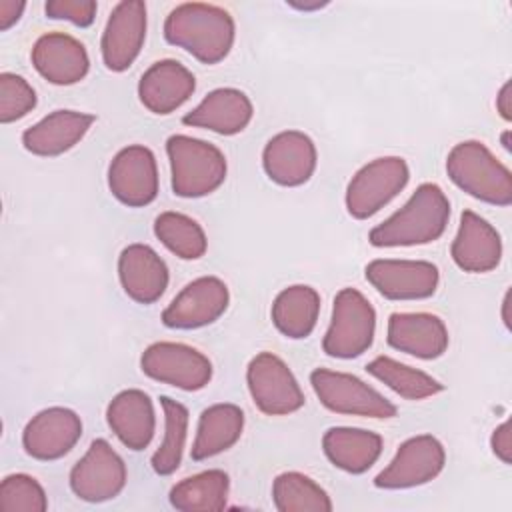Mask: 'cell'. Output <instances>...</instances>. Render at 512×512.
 <instances>
[{
  "instance_id": "8992f818",
  "label": "cell",
  "mask_w": 512,
  "mask_h": 512,
  "mask_svg": "<svg viewBox=\"0 0 512 512\" xmlns=\"http://www.w3.org/2000/svg\"><path fill=\"white\" fill-rule=\"evenodd\" d=\"M310 384L320 404L336 414L386 420L398 412L376 388L348 372L316 368L310 372Z\"/></svg>"
},
{
  "instance_id": "8d00e7d4",
  "label": "cell",
  "mask_w": 512,
  "mask_h": 512,
  "mask_svg": "<svg viewBox=\"0 0 512 512\" xmlns=\"http://www.w3.org/2000/svg\"><path fill=\"white\" fill-rule=\"evenodd\" d=\"M490 448L496 458H500L504 464L512 462V440H510V422L504 420L500 426L494 428L490 436Z\"/></svg>"
},
{
  "instance_id": "e575fe53",
  "label": "cell",
  "mask_w": 512,
  "mask_h": 512,
  "mask_svg": "<svg viewBox=\"0 0 512 512\" xmlns=\"http://www.w3.org/2000/svg\"><path fill=\"white\" fill-rule=\"evenodd\" d=\"M36 92L24 76L14 72L0 74V122L10 124L36 108Z\"/></svg>"
},
{
  "instance_id": "7a4b0ae2",
  "label": "cell",
  "mask_w": 512,
  "mask_h": 512,
  "mask_svg": "<svg viewBox=\"0 0 512 512\" xmlns=\"http://www.w3.org/2000/svg\"><path fill=\"white\" fill-rule=\"evenodd\" d=\"M448 220V196L438 184L424 182L400 210L370 230L368 242L376 248L430 244L446 232Z\"/></svg>"
},
{
  "instance_id": "cb8c5ba5",
  "label": "cell",
  "mask_w": 512,
  "mask_h": 512,
  "mask_svg": "<svg viewBox=\"0 0 512 512\" xmlns=\"http://www.w3.org/2000/svg\"><path fill=\"white\" fill-rule=\"evenodd\" d=\"M254 106L238 88H216L208 92L196 108L182 116V124L204 128L220 136L240 134L252 120Z\"/></svg>"
},
{
  "instance_id": "ac0fdd59",
  "label": "cell",
  "mask_w": 512,
  "mask_h": 512,
  "mask_svg": "<svg viewBox=\"0 0 512 512\" xmlns=\"http://www.w3.org/2000/svg\"><path fill=\"white\" fill-rule=\"evenodd\" d=\"M30 60L36 72L54 86L78 84L90 70L86 46L66 32L42 34L32 46Z\"/></svg>"
},
{
  "instance_id": "f35d334b",
  "label": "cell",
  "mask_w": 512,
  "mask_h": 512,
  "mask_svg": "<svg viewBox=\"0 0 512 512\" xmlns=\"http://www.w3.org/2000/svg\"><path fill=\"white\" fill-rule=\"evenodd\" d=\"M510 100H512V96H510V80H506L502 84V88L498 90V96H496V110H498V114L506 122L512 120V102Z\"/></svg>"
},
{
  "instance_id": "2e32d148",
  "label": "cell",
  "mask_w": 512,
  "mask_h": 512,
  "mask_svg": "<svg viewBox=\"0 0 512 512\" xmlns=\"http://www.w3.org/2000/svg\"><path fill=\"white\" fill-rule=\"evenodd\" d=\"M82 438L80 416L64 406H50L28 420L22 430L24 452L42 462L66 456Z\"/></svg>"
},
{
  "instance_id": "6da1fadb",
  "label": "cell",
  "mask_w": 512,
  "mask_h": 512,
  "mask_svg": "<svg viewBox=\"0 0 512 512\" xmlns=\"http://www.w3.org/2000/svg\"><path fill=\"white\" fill-rule=\"evenodd\" d=\"M164 38L202 64H218L234 46L236 24L232 14L222 6L184 2L168 12Z\"/></svg>"
},
{
  "instance_id": "b9f144b4",
  "label": "cell",
  "mask_w": 512,
  "mask_h": 512,
  "mask_svg": "<svg viewBox=\"0 0 512 512\" xmlns=\"http://www.w3.org/2000/svg\"><path fill=\"white\" fill-rule=\"evenodd\" d=\"M502 146H504L506 150L512 148V146H510V130H506V132L502 134Z\"/></svg>"
},
{
  "instance_id": "5bb4252c",
  "label": "cell",
  "mask_w": 512,
  "mask_h": 512,
  "mask_svg": "<svg viewBox=\"0 0 512 512\" xmlns=\"http://www.w3.org/2000/svg\"><path fill=\"white\" fill-rule=\"evenodd\" d=\"M230 304V292L218 276L188 282L164 308L162 322L174 330H194L216 322Z\"/></svg>"
},
{
  "instance_id": "4316f807",
  "label": "cell",
  "mask_w": 512,
  "mask_h": 512,
  "mask_svg": "<svg viewBox=\"0 0 512 512\" xmlns=\"http://www.w3.org/2000/svg\"><path fill=\"white\" fill-rule=\"evenodd\" d=\"M244 412L230 402L212 404L202 410L196 426L194 444L190 448L192 460H208L230 450L242 436Z\"/></svg>"
},
{
  "instance_id": "d6986e66",
  "label": "cell",
  "mask_w": 512,
  "mask_h": 512,
  "mask_svg": "<svg viewBox=\"0 0 512 512\" xmlns=\"http://www.w3.org/2000/svg\"><path fill=\"white\" fill-rule=\"evenodd\" d=\"M386 342L390 348L420 360L440 358L448 344L444 320L430 312H394L388 318Z\"/></svg>"
},
{
  "instance_id": "1f68e13d",
  "label": "cell",
  "mask_w": 512,
  "mask_h": 512,
  "mask_svg": "<svg viewBox=\"0 0 512 512\" xmlns=\"http://www.w3.org/2000/svg\"><path fill=\"white\" fill-rule=\"evenodd\" d=\"M272 500L278 512H330L328 492L302 472H282L272 482Z\"/></svg>"
},
{
  "instance_id": "60d3db41",
  "label": "cell",
  "mask_w": 512,
  "mask_h": 512,
  "mask_svg": "<svg viewBox=\"0 0 512 512\" xmlns=\"http://www.w3.org/2000/svg\"><path fill=\"white\" fill-rule=\"evenodd\" d=\"M290 6H294V8H298V10H318V8H324L326 6V2H312V4H302V2H290Z\"/></svg>"
},
{
  "instance_id": "603a6c76",
  "label": "cell",
  "mask_w": 512,
  "mask_h": 512,
  "mask_svg": "<svg viewBox=\"0 0 512 512\" xmlns=\"http://www.w3.org/2000/svg\"><path fill=\"white\" fill-rule=\"evenodd\" d=\"M94 122L88 112L54 110L22 132V146L34 156H60L80 144Z\"/></svg>"
},
{
  "instance_id": "44dd1931",
  "label": "cell",
  "mask_w": 512,
  "mask_h": 512,
  "mask_svg": "<svg viewBox=\"0 0 512 512\" xmlns=\"http://www.w3.org/2000/svg\"><path fill=\"white\" fill-rule=\"evenodd\" d=\"M196 90L194 74L178 60L164 58L154 62L138 82V98L142 106L158 116L176 112L190 100Z\"/></svg>"
},
{
  "instance_id": "52a82bcc",
  "label": "cell",
  "mask_w": 512,
  "mask_h": 512,
  "mask_svg": "<svg viewBox=\"0 0 512 512\" xmlns=\"http://www.w3.org/2000/svg\"><path fill=\"white\" fill-rule=\"evenodd\" d=\"M410 168L400 156H380L364 164L348 182L346 210L366 220L390 204L408 184Z\"/></svg>"
},
{
  "instance_id": "836d02e7",
  "label": "cell",
  "mask_w": 512,
  "mask_h": 512,
  "mask_svg": "<svg viewBox=\"0 0 512 512\" xmlns=\"http://www.w3.org/2000/svg\"><path fill=\"white\" fill-rule=\"evenodd\" d=\"M2 512H44L48 498L42 484L30 474H10L0 484Z\"/></svg>"
},
{
  "instance_id": "7c38bea8",
  "label": "cell",
  "mask_w": 512,
  "mask_h": 512,
  "mask_svg": "<svg viewBox=\"0 0 512 512\" xmlns=\"http://www.w3.org/2000/svg\"><path fill=\"white\" fill-rule=\"evenodd\" d=\"M158 164L154 152L144 144L118 150L108 166V188L128 208H142L158 196Z\"/></svg>"
},
{
  "instance_id": "3957f363",
  "label": "cell",
  "mask_w": 512,
  "mask_h": 512,
  "mask_svg": "<svg viewBox=\"0 0 512 512\" xmlns=\"http://www.w3.org/2000/svg\"><path fill=\"white\" fill-rule=\"evenodd\" d=\"M448 178L468 196L492 204H512V174L480 140L458 142L446 156Z\"/></svg>"
},
{
  "instance_id": "83f0119b",
  "label": "cell",
  "mask_w": 512,
  "mask_h": 512,
  "mask_svg": "<svg viewBox=\"0 0 512 512\" xmlns=\"http://www.w3.org/2000/svg\"><path fill=\"white\" fill-rule=\"evenodd\" d=\"M270 314L272 324L286 338H308L318 322L320 294L308 284H292L278 292Z\"/></svg>"
},
{
  "instance_id": "9a60e30c",
  "label": "cell",
  "mask_w": 512,
  "mask_h": 512,
  "mask_svg": "<svg viewBox=\"0 0 512 512\" xmlns=\"http://www.w3.org/2000/svg\"><path fill=\"white\" fill-rule=\"evenodd\" d=\"M146 26L144 2L124 0L112 8L100 38L102 62L110 72H124L134 64L146 40Z\"/></svg>"
},
{
  "instance_id": "4fadbf2b",
  "label": "cell",
  "mask_w": 512,
  "mask_h": 512,
  "mask_svg": "<svg viewBox=\"0 0 512 512\" xmlns=\"http://www.w3.org/2000/svg\"><path fill=\"white\" fill-rule=\"evenodd\" d=\"M366 280L388 300L430 298L440 282L436 264L428 260L378 258L366 264Z\"/></svg>"
},
{
  "instance_id": "7402d4cb",
  "label": "cell",
  "mask_w": 512,
  "mask_h": 512,
  "mask_svg": "<svg viewBox=\"0 0 512 512\" xmlns=\"http://www.w3.org/2000/svg\"><path fill=\"white\" fill-rule=\"evenodd\" d=\"M118 278L128 298L138 304H154L168 288L166 262L148 244H128L118 256Z\"/></svg>"
},
{
  "instance_id": "9c48e42d",
  "label": "cell",
  "mask_w": 512,
  "mask_h": 512,
  "mask_svg": "<svg viewBox=\"0 0 512 512\" xmlns=\"http://www.w3.org/2000/svg\"><path fill=\"white\" fill-rule=\"evenodd\" d=\"M142 372L186 392H196L212 380V362L200 350L182 342H154L140 356Z\"/></svg>"
},
{
  "instance_id": "5b68a950",
  "label": "cell",
  "mask_w": 512,
  "mask_h": 512,
  "mask_svg": "<svg viewBox=\"0 0 512 512\" xmlns=\"http://www.w3.org/2000/svg\"><path fill=\"white\" fill-rule=\"evenodd\" d=\"M376 310L356 288H342L334 296L330 326L322 338V350L340 360L362 356L374 342Z\"/></svg>"
},
{
  "instance_id": "ba28073f",
  "label": "cell",
  "mask_w": 512,
  "mask_h": 512,
  "mask_svg": "<svg viewBox=\"0 0 512 512\" xmlns=\"http://www.w3.org/2000/svg\"><path fill=\"white\" fill-rule=\"evenodd\" d=\"M246 384L254 406L266 416L294 414L306 402L288 364L272 352H260L248 362Z\"/></svg>"
},
{
  "instance_id": "f1b7e54d",
  "label": "cell",
  "mask_w": 512,
  "mask_h": 512,
  "mask_svg": "<svg viewBox=\"0 0 512 512\" xmlns=\"http://www.w3.org/2000/svg\"><path fill=\"white\" fill-rule=\"evenodd\" d=\"M230 478L224 470H204L170 488V504L180 512H218L226 508Z\"/></svg>"
},
{
  "instance_id": "ab89813d",
  "label": "cell",
  "mask_w": 512,
  "mask_h": 512,
  "mask_svg": "<svg viewBox=\"0 0 512 512\" xmlns=\"http://www.w3.org/2000/svg\"><path fill=\"white\" fill-rule=\"evenodd\" d=\"M508 308H510V290L504 294V300H502V322H504V326L510 330V316H508Z\"/></svg>"
},
{
  "instance_id": "f546056e",
  "label": "cell",
  "mask_w": 512,
  "mask_h": 512,
  "mask_svg": "<svg viewBox=\"0 0 512 512\" xmlns=\"http://www.w3.org/2000/svg\"><path fill=\"white\" fill-rule=\"evenodd\" d=\"M366 370L370 376L406 400H424L444 390V386L430 374L402 364L390 356H376L366 364Z\"/></svg>"
},
{
  "instance_id": "30bf717a",
  "label": "cell",
  "mask_w": 512,
  "mask_h": 512,
  "mask_svg": "<svg viewBox=\"0 0 512 512\" xmlns=\"http://www.w3.org/2000/svg\"><path fill=\"white\" fill-rule=\"evenodd\" d=\"M446 464V450L432 434H418L404 440L394 458L374 478V486L382 490H406L428 484Z\"/></svg>"
},
{
  "instance_id": "d6a6232c",
  "label": "cell",
  "mask_w": 512,
  "mask_h": 512,
  "mask_svg": "<svg viewBox=\"0 0 512 512\" xmlns=\"http://www.w3.org/2000/svg\"><path fill=\"white\" fill-rule=\"evenodd\" d=\"M154 236L182 260H198L208 248L204 228L194 218L174 210H166L156 216Z\"/></svg>"
},
{
  "instance_id": "ffe728a7",
  "label": "cell",
  "mask_w": 512,
  "mask_h": 512,
  "mask_svg": "<svg viewBox=\"0 0 512 512\" xmlns=\"http://www.w3.org/2000/svg\"><path fill=\"white\" fill-rule=\"evenodd\" d=\"M454 264L468 274H486L502 260V238L480 214L464 210L450 246Z\"/></svg>"
},
{
  "instance_id": "277c9868",
  "label": "cell",
  "mask_w": 512,
  "mask_h": 512,
  "mask_svg": "<svg viewBox=\"0 0 512 512\" xmlns=\"http://www.w3.org/2000/svg\"><path fill=\"white\" fill-rule=\"evenodd\" d=\"M172 192L180 198H202L218 190L228 172L224 152L202 138L172 134L166 140Z\"/></svg>"
},
{
  "instance_id": "d590c367",
  "label": "cell",
  "mask_w": 512,
  "mask_h": 512,
  "mask_svg": "<svg viewBox=\"0 0 512 512\" xmlns=\"http://www.w3.org/2000/svg\"><path fill=\"white\" fill-rule=\"evenodd\" d=\"M98 4L92 0H50L44 6V12L52 20H68L74 26L86 28L96 18Z\"/></svg>"
},
{
  "instance_id": "74e56055",
  "label": "cell",
  "mask_w": 512,
  "mask_h": 512,
  "mask_svg": "<svg viewBox=\"0 0 512 512\" xmlns=\"http://www.w3.org/2000/svg\"><path fill=\"white\" fill-rule=\"evenodd\" d=\"M24 8H26V2L0 0V30L6 32L10 26H14L20 20Z\"/></svg>"
},
{
  "instance_id": "8fae6325",
  "label": "cell",
  "mask_w": 512,
  "mask_h": 512,
  "mask_svg": "<svg viewBox=\"0 0 512 512\" xmlns=\"http://www.w3.org/2000/svg\"><path fill=\"white\" fill-rule=\"evenodd\" d=\"M128 480L122 456L104 440L96 438L86 454L70 470V488L84 502H106L116 498Z\"/></svg>"
},
{
  "instance_id": "484cf974",
  "label": "cell",
  "mask_w": 512,
  "mask_h": 512,
  "mask_svg": "<svg viewBox=\"0 0 512 512\" xmlns=\"http://www.w3.org/2000/svg\"><path fill=\"white\" fill-rule=\"evenodd\" d=\"M384 440L378 432L352 426H332L322 436L326 458L348 474H364L380 458Z\"/></svg>"
},
{
  "instance_id": "4dcf8cb0",
  "label": "cell",
  "mask_w": 512,
  "mask_h": 512,
  "mask_svg": "<svg viewBox=\"0 0 512 512\" xmlns=\"http://www.w3.org/2000/svg\"><path fill=\"white\" fill-rule=\"evenodd\" d=\"M160 406L164 412V438L152 454L150 464L158 476H170L178 470L182 462L190 414L182 402L170 396H160Z\"/></svg>"
},
{
  "instance_id": "e0dca14e",
  "label": "cell",
  "mask_w": 512,
  "mask_h": 512,
  "mask_svg": "<svg viewBox=\"0 0 512 512\" xmlns=\"http://www.w3.org/2000/svg\"><path fill=\"white\" fill-rule=\"evenodd\" d=\"M318 164L314 140L300 130H284L272 136L262 150V166L266 176L280 186L306 184Z\"/></svg>"
},
{
  "instance_id": "d4e9b609",
  "label": "cell",
  "mask_w": 512,
  "mask_h": 512,
  "mask_svg": "<svg viewBox=\"0 0 512 512\" xmlns=\"http://www.w3.org/2000/svg\"><path fill=\"white\" fill-rule=\"evenodd\" d=\"M106 422L126 448L134 452L148 448L156 432L152 398L138 388L118 392L106 408Z\"/></svg>"
}]
</instances>
